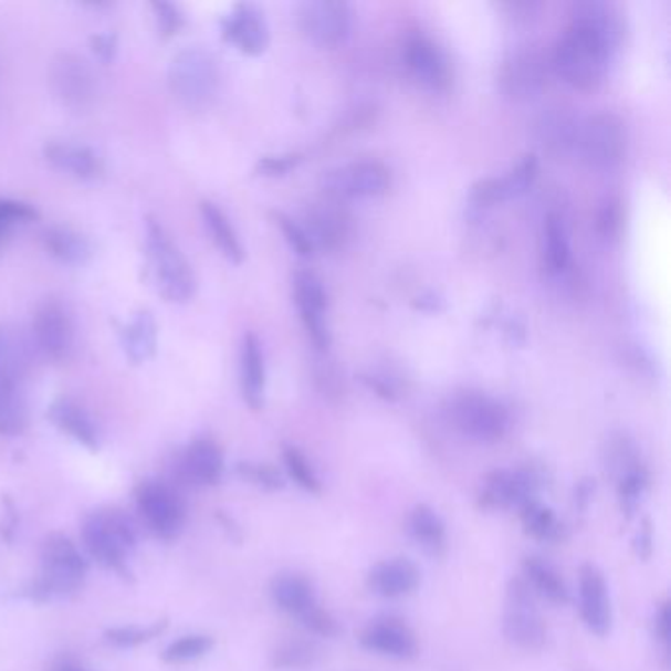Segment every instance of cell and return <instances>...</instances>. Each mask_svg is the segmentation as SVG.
I'll return each instance as SVG.
<instances>
[{"instance_id":"cell-1","label":"cell","mask_w":671,"mask_h":671,"mask_svg":"<svg viewBox=\"0 0 671 671\" xmlns=\"http://www.w3.org/2000/svg\"><path fill=\"white\" fill-rule=\"evenodd\" d=\"M620 28L609 7L583 4L555 44V72L575 90H597L609 72Z\"/></svg>"},{"instance_id":"cell-2","label":"cell","mask_w":671,"mask_h":671,"mask_svg":"<svg viewBox=\"0 0 671 671\" xmlns=\"http://www.w3.org/2000/svg\"><path fill=\"white\" fill-rule=\"evenodd\" d=\"M146 251L156 290L170 304H188L198 292L196 272L156 217H146Z\"/></svg>"},{"instance_id":"cell-3","label":"cell","mask_w":671,"mask_h":671,"mask_svg":"<svg viewBox=\"0 0 671 671\" xmlns=\"http://www.w3.org/2000/svg\"><path fill=\"white\" fill-rule=\"evenodd\" d=\"M87 572L90 564L72 539L52 534L42 546V575L28 585L22 597L34 602L70 597L83 587Z\"/></svg>"},{"instance_id":"cell-4","label":"cell","mask_w":671,"mask_h":671,"mask_svg":"<svg viewBox=\"0 0 671 671\" xmlns=\"http://www.w3.org/2000/svg\"><path fill=\"white\" fill-rule=\"evenodd\" d=\"M81 537L91 557L108 572L117 573L126 583L135 581L128 567V554L135 549L136 532L125 512L101 509L83 522Z\"/></svg>"},{"instance_id":"cell-5","label":"cell","mask_w":671,"mask_h":671,"mask_svg":"<svg viewBox=\"0 0 671 671\" xmlns=\"http://www.w3.org/2000/svg\"><path fill=\"white\" fill-rule=\"evenodd\" d=\"M448 418L463 438L474 443H499L511 430V412L483 392H459L448 403Z\"/></svg>"},{"instance_id":"cell-6","label":"cell","mask_w":671,"mask_h":671,"mask_svg":"<svg viewBox=\"0 0 671 671\" xmlns=\"http://www.w3.org/2000/svg\"><path fill=\"white\" fill-rule=\"evenodd\" d=\"M546 483L544 469L536 465L494 469L484 474L476 506L483 512L520 511L524 504L539 499Z\"/></svg>"},{"instance_id":"cell-7","label":"cell","mask_w":671,"mask_h":671,"mask_svg":"<svg viewBox=\"0 0 671 671\" xmlns=\"http://www.w3.org/2000/svg\"><path fill=\"white\" fill-rule=\"evenodd\" d=\"M171 95L188 108H203L219 90V65L203 48H186L174 55L168 70Z\"/></svg>"},{"instance_id":"cell-8","label":"cell","mask_w":671,"mask_h":671,"mask_svg":"<svg viewBox=\"0 0 671 671\" xmlns=\"http://www.w3.org/2000/svg\"><path fill=\"white\" fill-rule=\"evenodd\" d=\"M502 632L524 652H539L547 644L546 618L537 609L536 595L522 577H512L504 595Z\"/></svg>"},{"instance_id":"cell-9","label":"cell","mask_w":671,"mask_h":671,"mask_svg":"<svg viewBox=\"0 0 671 671\" xmlns=\"http://www.w3.org/2000/svg\"><path fill=\"white\" fill-rule=\"evenodd\" d=\"M583 161L597 170L615 168L627 153V128L615 113H597L585 118L577 133V146Z\"/></svg>"},{"instance_id":"cell-10","label":"cell","mask_w":671,"mask_h":671,"mask_svg":"<svg viewBox=\"0 0 671 671\" xmlns=\"http://www.w3.org/2000/svg\"><path fill=\"white\" fill-rule=\"evenodd\" d=\"M136 506L146 524L161 539H176L184 530L188 506L171 486L146 481L136 486Z\"/></svg>"},{"instance_id":"cell-11","label":"cell","mask_w":671,"mask_h":671,"mask_svg":"<svg viewBox=\"0 0 671 671\" xmlns=\"http://www.w3.org/2000/svg\"><path fill=\"white\" fill-rule=\"evenodd\" d=\"M353 10L340 0H307L297 7V27L312 44L335 48L349 36Z\"/></svg>"},{"instance_id":"cell-12","label":"cell","mask_w":671,"mask_h":671,"mask_svg":"<svg viewBox=\"0 0 671 671\" xmlns=\"http://www.w3.org/2000/svg\"><path fill=\"white\" fill-rule=\"evenodd\" d=\"M357 640L360 648L396 662H410L420 656L418 635L403 618L395 615H382L368 620L360 628Z\"/></svg>"},{"instance_id":"cell-13","label":"cell","mask_w":671,"mask_h":671,"mask_svg":"<svg viewBox=\"0 0 671 671\" xmlns=\"http://www.w3.org/2000/svg\"><path fill=\"white\" fill-rule=\"evenodd\" d=\"M390 184V170L373 160L350 161L323 176V188L335 199L378 198L385 196Z\"/></svg>"},{"instance_id":"cell-14","label":"cell","mask_w":671,"mask_h":671,"mask_svg":"<svg viewBox=\"0 0 671 671\" xmlns=\"http://www.w3.org/2000/svg\"><path fill=\"white\" fill-rule=\"evenodd\" d=\"M50 87L55 97L72 111H87L97 95V77L90 63L75 54L55 55L50 70Z\"/></svg>"},{"instance_id":"cell-15","label":"cell","mask_w":671,"mask_h":671,"mask_svg":"<svg viewBox=\"0 0 671 671\" xmlns=\"http://www.w3.org/2000/svg\"><path fill=\"white\" fill-rule=\"evenodd\" d=\"M300 224L312 242L314 251L315 249L337 251L349 241L353 219L349 211L340 206V199L327 196L305 209L304 223Z\"/></svg>"},{"instance_id":"cell-16","label":"cell","mask_w":671,"mask_h":671,"mask_svg":"<svg viewBox=\"0 0 671 671\" xmlns=\"http://www.w3.org/2000/svg\"><path fill=\"white\" fill-rule=\"evenodd\" d=\"M579 615L591 635L605 638L612 630L615 615L610 602L609 583L599 565L583 564L579 567Z\"/></svg>"},{"instance_id":"cell-17","label":"cell","mask_w":671,"mask_h":671,"mask_svg":"<svg viewBox=\"0 0 671 671\" xmlns=\"http://www.w3.org/2000/svg\"><path fill=\"white\" fill-rule=\"evenodd\" d=\"M32 329H34L38 347L45 357L55 363L70 358L73 349L72 317L57 300L50 297L38 305Z\"/></svg>"},{"instance_id":"cell-18","label":"cell","mask_w":671,"mask_h":671,"mask_svg":"<svg viewBox=\"0 0 671 671\" xmlns=\"http://www.w3.org/2000/svg\"><path fill=\"white\" fill-rule=\"evenodd\" d=\"M294 297H296L300 317L304 322L305 332L319 350H327L332 345V335L327 323L323 319V312L327 307V294L322 280L312 272H296L294 276Z\"/></svg>"},{"instance_id":"cell-19","label":"cell","mask_w":671,"mask_h":671,"mask_svg":"<svg viewBox=\"0 0 671 671\" xmlns=\"http://www.w3.org/2000/svg\"><path fill=\"white\" fill-rule=\"evenodd\" d=\"M421 572L410 557L396 555L373 565L367 573V587L382 599H402L418 591Z\"/></svg>"},{"instance_id":"cell-20","label":"cell","mask_w":671,"mask_h":671,"mask_svg":"<svg viewBox=\"0 0 671 671\" xmlns=\"http://www.w3.org/2000/svg\"><path fill=\"white\" fill-rule=\"evenodd\" d=\"M537 176V158L534 154L524 156L518 166L504 178H486L471 188V203L479 209L493 207L506 199L520 198L528 191Z\"/></svg>"},{"instance_id":"cell-21","label":"cell","mask_w":671,"mask_h":671,"mask_svg":"<svg viewBox=\"0 0 671 671\" xmlns=\"http://www.w3.org/2000/svg\"><path fill=\"white\" fill-rule=\"evenodd\" d=\"M546 81V67L542 55L524 48L504 62L501 72L502 90L512 99H530L537 95Z\"/></svg>"},{"instance_id":"cell-22","label":"cell","mask_w":671,"mask_h":671,"mask_svg":"<svg viewBox=\"0 0 671 671\" xmlns=\"http://www.w3.org/2000/svg\"><path fill=\"white\" fill-rule=\"evenodd\" d=\"M178 469L181 479L188 483L198 484V486H216L223 479V449L213 439H196L179 457Z\"/></svg>"},{"instance_id":"cell-23","label":"cell","mask_w":671,"mask_h":671,"mask_svg":"<svg viewBox=\"0 0 671 671\" xmlns=\"http://www.w3.org/2000/svg\"><path fill=\"white\" fill-rule=\"evenodd\" d=\"M403 62L413 80L431 91H443L449 85V65L445 55L430 38L412 36L403 48Z\"/></svg>"},{"instance_id":"cell-24","label":"cell","mask_w":671,"mask_h":671,"mask_svg":"<svg viewBox=\"0 0 671 671\" xmlns=\"http://www.w3.org/2000/svg\"><path fill=\"white\" fill-rule=\"evenodd\" d=\"M223 38L237 45L242 54L260 55L269 48L270 32L266 20L254 4H237L223 20Z\"/></svg>"},{"instance_id":"cell-25","label":"cell","mask_w":671,"mask_h":671,"mask_svg":"<svg viewBox=\"0 0 671 671\" xmlns=\"http://www.w3.org/2000/svg\"><path fill=\"white\" fill-rule=\"evenodd\" d=\"M270 597L277 609L297 620L314 609L315 605H319L314 581L304 573H277L270 583Z\"/></svg>"},{"instance_id":"cell-26","label":"cell","mask_w":671,"mask_h":671,"mask_svg":"<svg viewBox=\"0 0 671 671\" xmlns=\"http://www.w3.org/2000/svg\"><path fill=\"white\" fill-rule=\"evenodd\" d=\"M45 160L57 170L70 174L73 178L83 181H95L105 174V164L99 154L90 146L70 143H48L44 146Z\"/></svg>"},{"instance_id":"cell-27","label":"cell","mask_w":671,"mask_h":671,"mask_svg":"<svg viewBox=\"0 0 671 671\" xmlns=\"http://www.w3.org/2000/svg\"><path fill=\"white\" fill-rule=\"evenodd\" d=\"M241 390L242 400L259 412L264 408L266 395V367H264V353L262 345L254 333H247L242 339L241 350Z\"/></svg>"},{"instance_id":"cell-28","label":"cell","mask_w":671,"mask_h":671,"mask_svg":"<svg viewBox=\"0 0 671 671\" xmlns=\"http://www.w3.org/2000/svg\"><path fill=\"white\" fill-rule=\"evenodd\" d=\"M579 125L581 123L573 117L572 111L564 107L547 108L546 113L537 118V140L547 153L565 156L573 153L577 146Z\"/></svg>"},{"instance_id":"cell-29","label":"cell","mask_w":671,"mask_h":671,"mask_svg":"<svg viewBox=\"0 0 671 671\" xmlns=\"http://www.w3.org/2000/svg\"><path fill=\"white\" fill-rule=\"evenodd\" d=\"M522 573H524L522 579L528 583L530 589L536 597H542L555 607H565L572 600V591L562 573L544 557L526 555L522 562Z\"/></svg>"},{"instance_id":"cell-30","label":"cell","mask_w":671,"mask_h":671,"mask_svg":"<svg viewBox=\"0 0 671 671\" xmlns=\"http://www.w3.org/2000/svg\"><path fill=\"white\" fill-rule=\"evenodd\" d=\"M48 420L52 421L57 430L67 433L70 438L75 439L77 443L93 453L99 449L97 428L80 403L67 400V398H57L48 408Z\"/></svg>"},{"instance_id":"cell-31","label":"cell","mask_w":671,"mask_h":671,"mask_svg":"<svg viewBox=\"0 0 671 671\" xmlns=\"http://www.w3.org/2000/svg\"><path fill=\"white\" fill-rule=\"evenodd\" d=\"M408 530L413 542L433 559L448 554V526L430 504L421 502L413 506L408 518Z\"/></svg>"},{"instance_id":"cell-32","label":"cell","mask_w":671,"mask_h":671,"mask_svg":"<svg viewBox=\"0 0 671 671\" xmlns=\"http://www.w3.org/2000/svg\"><path fill=\"white\" fill-rule=\"evenodd\" d=\"M120 343L125 355L133 365H143L156 355L158 349V323L153 312L143 310L133 317V322L123 327Z\"/></svg>"},{"instance_id":"cell-33","label":"cell","mask_w":671,"mask_h":671,"mask_svg":"<svg viewBox=\"0 0 671 671\" xmlns=\"http://www.w3.org/2000/svg\"><path fill=\"white\" fill-rule=\"evenodd\" d=\"M516 512H518L520 524L524 528V534L532 539L544 542V544H559L567 537V528H565L564 522L547 504L542 502V499L524 504Z\"/></svg>"},{"instance_id":"cell-34","label":"cell","mask_w":671,"mask_h":671,"mask_svg":"<svg viewBox=\"0 0 671 671\" xmlns=\"http://www.w3.org/2000/svg\"><path fill=\"white\" fill-rule=\"evenodd\" d=\"M27 406L19 392L17 375L0 363V433L20 436L27 430Z\"/></svg>"},{"instance_id":"cell-35","label":"cell","mask_w":671,"mask_h":671,"mask_svg":"<svg viewBox=\"0 0 671 671\" xmlns=\"http://www.w3.org/2000/svg\"><path fill=\"white\" fill-rule=\"evenodd\" d=\"M45 251L70 266H83L93 256V247L85 234L72 227H52L44 233Z\"/></svg>"},{"instance_id":"cell-36","label":"cell","mask_w":671,"mask_h":671,"mask_svg":"<svg viewBox=\"0 0 671 671\" xmlns=\"http://www.w3.org/2000/svg\"><path fill=\"white\" fill-rule=\"evenodd\" d=\"M199 211L211 233V239L216 242L217 249L223 252L224 259L231 260L233 264H241L244 260V247L229 217L224 216L223 209L216 206L213 201H201Z\"/></svg>"},{"instance_id":"cell-37","label":"cell","mask_w":671,"mask_h":671,"mask_svg":"<svg viewBox=\"0 0 671 671\" xmlns=\"http://www.w3.org/2000/svg\"><path fill=\"white\" fill-rule=\"evenodd\" d=\"M617 483L618 504L620 511L627 516V520L635 518L640 509V502L644 499L646 491L650 486V471L644 463L636 465L627 473L620 474L615 479Z\"/></svg>"},{"instance_id":"cell-38","label":"cell","mask_w":671,"mask_h":671,"mask_svg":"<svg viewBox=\"0 0 671 671\" xmlns=\"http://www.w3.org/2000/svg\"><path fill=\"white\" fill-rule=\"evenodd\" d=\"M319 660V648L312 640H287L270 656L274 670H307Z\"/></svg>"},{"instance_id":"cell-39","label":"cell","mask_w":671,"mask_h":671,"mask_svg":"<svg viewBox=\"0 0 671 671\" xmlns=\"http://www.w3.org/2000/svg\"><path fill=\"white\" fill-rule=\"evenodd\" d=\"M544 237H546V264L552 274H562L569 266V241L565 233L564 221L562 217L547 216L544 224Z\"/></svg>"},{"instance_id":"cell-40","label":"cell","mask_w":671,"mask_h":671,"mask_svg":"<svg viewBox=\"0 0 671 671\" xmlns=\"http://www.w3.org/2000/svg\"><path fill=\"white\" fill-rule=\"evenodd\" d=\"M284 457V465H286L287 476L294 481V483L305 491L307 494H322L323 484L319 481V476L315 473L314 466L307 461V457L294 448V445H286L282 451Z\"/></svg>"},{"instance_id":"cell-41","label":"cell","mask_w":671,"mask_h":671,"mask_svg":"<svg viewBox=\"0 0 671 671\" xmlns=\"http://www.w3.org/2000/svg\"><path fill=\"white\" fill-rule=\"evenodd\" d=\"M213 648V638L211 636L193 635L184 636L176 642H171L164 653L161 660L166 663H189L203 658L206 653L211 652Z\"/></svg>"},{"instance_id":"cell-42","label":"cell","mask_w":671,"mask_h":671,"mask_svg":"<svg viewBox=\"0 0 671 671\" xmlns=\"http://www.w3.org/2000/svg\"><path fill=\"white\" fill-rule=\"evenodd\" d=\"M168 628V620L161 618L156 620L150 627H118L108 628L105 632V640L108 644L117 646V648H136V646L146 644L154 638L164 635Z\"/></svg>"},{"instance_id":"cell-43","label":"cell","mask_w":671,"mask_h":671,"mask_svg":"<svg viewBox=\"0 0 671 671\" xmlns=\"http://www.w3.org/2000/svg\"><path fill=\"white\" fill-rule=\"evenodd\" d=\"M237 474L241 476L242 481L259 486L266 493H277L286 486L284 481V474L277 471L276 466L269 465V463H251V461H241L237 465Z\"/></svg>"},{"instance_id":"cell-44","label":"cell","mask_w":671,"mask_h":671,"mask_svg":"<svg viewBox=\"0 0 671 671\" xmlns=\"http://www.w3.org/2000/svg\"><path fill=\"white\" fill-rule=\"evenodd\" d=\"M272 219H274V223L280 227V231L284 234L287 244L292 247V251L297 252L300 256H310V254H314V247H312V242H310L307 234H305L304 229H302V224L296 223L292 217H287L286 213H282V211H272Z\"/></svg>"},{"instance_id":"cell-45","label":"cell","mask_w":671,"mask_h":671,"mask_svg":"<svg viewBox=\"0 0 671 671\" xmlns=\"http://www.w3.org/2000/svg\"><path fill=\"white\" fill-rule=\"evenodd\" d=\"M150 7H153L156 24H158V30H160V36H178L179 32L186 27V17H184V12H181L176 4H170V2H158V0H154Z\"/></svg>"},{"instance_id":"cell-46","label":"cell","mask_w":671,"mask_h":671,"mask_svg":"<svg viewBox=\"0 0 671 671\" xmlns=\"http://www.w3.org/2000/svg\"><path fill=\"white\" fill-rule=\"evenodd\" d=\"M300 622L312 635L322 636V638H335L340 632L339 620L322 605H315L314 609L305 612L304 617L300 618Z\"/></svg>"},{"instance_id":"cell-47","label":"cell","mask_w":671,"mask_h":671,"mask_svg":"<svg viewBox=\"0 0 671 671\" xmlns=\"http://www.w3.org/2000/svg\"><path fill=\"white\" fill-rule=\"evenodd\" d=\"M40 213H38L36 207L14 201V199H0V223L14 227L17 223L36 221Z\"/></svg>"},{"instance_id":"cell-48","label":"cell","mask_w":671,"mask_h":671,"mask_svg":"<svg viewBox=\"0 0 671 671\" xmlns=\"http://www.w3.org/2000/svg\"><path fill=\"white\" fill-rule=\"evenodd\" d=\"M302 161L300 154H280V156H262L256 164V171L262 176H284Z\"/></svg>"},{"instance_id":"cell-49","label":"cell","mask_w":671,"mask_h":671,"mask_svg":"<svg viewBox=\"0 0 671 671\" xmlns=\"http://www.w3.org/2000/svg\"><path fill=\"white\" fill-rule=\"evenodd\" d=\"M360 380H363L365 386L370 388L378 398H382V400L395 402V400L400 398V390H398L395 380H390V378H386V376L363 375L360 376Z\"/></svg>"},{"instance_id":"cell-50","label":"cell","mask_w":671,"mask_h":671,"mask_svg":"<svg viewBox=\"0 0 671 671\" xmlns=\"http://www.w3.org/2000/svg\"><path fill=\"white\" fill-rule=\"evenodd\" d=\"M91 50L103 63H111L117 57L118 38L113 32H103L91 38Z\"/></svg>"},{"instance_id":"cell-51","label":"cell","mask_w":671,"mask_h":671,"mask_svg":"<svg viewBox=\"0 0 671 671\" xmlns=\"http://www.w3.org/2000/svg\"><path fill=\"white\" fill-rule=\"evenodd\" d=\"M653 635L658 638V642L668 650L671 635V605L668 599L658 605L656 617H653Z\"/></svg>"},{"instance_id":"cell-52","label":"cell","mask_w":671,"mask_h":671,"mask_svg":"<svg viewBox=\"0 0 671 671\" xmlns=\"http://www.w3.org/2000/svg\"><path fill=\"white\" fill-rule=\"evenodd\" d=\"M635 549L636 555L640 557V559H650L652 557L653 552V528H652V520L644 516V518L640 520V526H638V532H636L635 537Z\"/></svg>"},{"instance_id":"cell-53","label":"cell","mask_w":671,"mask_h":671,"mask_svg":"<svg viewBox=\"0 0 671 671\" xmlns=\"http://www.w3.org/2000/svg\"><path fill=\"white\" fill-rule=\"evenodd\" d=\"M595 491H597L595 479H589V476L581 479L579 483L575 484V489H573V509L579 512V514H585V512L589 511Z\"/></svg>"},{"instance_id":"cell-54","label":"cell","mask_w":671,"mask_h":671,"mask_svg":"<svg viewBox=\"0 0 671 671\" xmlns=\"http://www.w3.org/2000/svg\"><path fill=\"white\" fill-rule=\"evenodd\" d=\"M597 224H599L600 234H605V237H612V234L617 233L618 224H620L617 207L612 206V203L605 207L600 211L599 223Z\"/></svg>"},{"instance_id":"cell-55","label":"cell","mask_w":671,"mask_h":671,"mask_svg":"<svg viewBox=\"0 0 671 671\" xmlns=\"http://www.w3.org/2000/svg\"><path fill=\"white\" fill-rule=\"evenodd\" d=\"M2 504H4V509H7V522L2 524V536H4L7 542H12L14 532L19 528V512H17L14 502L10 501L9 494L2 496Z\"/></svg>"},{"instance_id":"cell-56","label":"cell","mask_w":671,"mask_h":671,"mask_svg":"<svg viewBox=\"0 0 671 671\" xmlns=\"http://www.w3.org/2000/svg\"><path fill=\"white\" fill-rule=\"evenodd\" d=\"M217 520H219V524L223 526L224 532L229 534V537L237 542V544H241L242 542V530L239 528V524L234 522L229 514H224V512H217Z\"/></svg>"},{"instance_id":"cell-57","label":"cell","mask_w":671,"mask_h":671,"mask_svg":"<svg viewBox=\"0 0 671 671\" xmlns=\"http://www.w3.org/2000/svg\"><path fill=\"white\" fill-rule=\"evenodd\" d=\"M50 671H91V670H87V668H83V665H80V663L65 662V660H63V662L55 663V665H52V668H50Z\"/></svg>"},{"instance_id":"cell-58","label":"cell","mask_w":671,"mask_h":671,"mask_svg":"<svg viewBox=\"0 0 671 671\" xmlns=\"http://www.w3.org/2000/svg\"><path fill=\"white\" fill-rule=\"evenodd\" d=\"M10 234H12V227L0 223V251H2V249L9 244Z\"/></svg>"},{"instance_id":"cell-59","label":"cell","mask_w":671,"mask_h":671,"mask_svg":"<svg viewBox=\"0 0 671 671\" xmlns=\"http://www.w3.org/2000/svg\"><path fill=\"white\" fill-rule=\"evenodd\" d=\"M2 345H4V340H2V333H0V355H2Z\"/></svg>"}]
</instances>
